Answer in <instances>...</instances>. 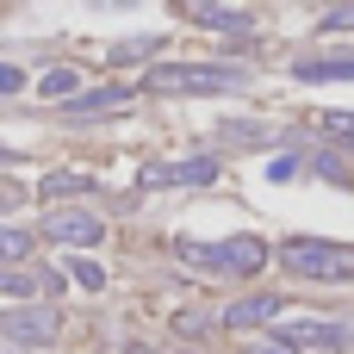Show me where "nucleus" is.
<instances>
[{
  "label": "nucleus",
  "mask_w": 354,
  "mask_h": 354,
  "mask_svg": "<svg viewBox=\"0 0 354 354\" xmlns=\"http://www.w3.org/2000/svg\"><path fill=\"white\" fill-rule=\"evenodd\" d=\"M286 305L274 299V292H249V299H236V305H224V330H261V324H274Z\"/></svg>",
  "instance_id": "8"
},
{
  "label": "nucleus",
  "mask_w": 354,
  "mask_h": 354,
  "mask_svg": "<svg viewBox=\"0 0 354 354\" xmlns=\"http://www.w3.org/2000/svg\"><path fill=\"white\" fill-rule=\"evenodd\" d=\"M19 87H25V75H19V68L6 62V68H0V93H19Z\"/></svg>",
  "instance_id": "22"
},
{
  "label": "nucleus",
  "mask_w": 354,
  "mask_h": 354,
  "mask_svg": "<svg viewBox=\"0 0 354 354\" xmlns=\"http://www.w3.org/2000/svg\"><path fill=\"white\" fill-rule=\"evenodd\" d=\"M112 56H118V62H131V56H156V37H124Z\"/></svg>",
  "instance_id": "17"
},
{
  "label": "nucleus",
  "mask_w": 354,
  "mask_h": 354,
  "mask_svg": "<svg viewBox=\"0 0 354 354\" xmlns=\"http://www.w3.org/2000/svg\"><path fill=\"white\" fill-rule=\"evenodd\" d=\"M280 268H286L292 280L342 286V280H354V249L324 243V236H286V243H280Z\"/></svg>",
  "instance_id": "1"
},
{
  "label": "nucleus",
  "mask_w": 354,
  "mask_h": 354,
  "mask_svg": "<svg viewBox=\"0 0 354 354\" xmlns=\"http://www.w3.org/2000/svg\"><path fill=\"white\" fill-rule=\"evenodd\" d=\"M280 336L299 342V348H311V354H342L348 348V324H317V317H286Z\"/></svg>",
  "instance_id": "6"
},
{
  "label": "nucleus",
  "mask_w": 354,
  "mask_h": 354,
  "mask_svg": "<svg viewBox=\"0 0 354 354\" xmlns=\"http://www.w3.org/2000/svg\"><path fill=\"white\" fill-rule=\"evenodd\" d=\"M37 93H44V100H62V106H68V100L81 93V75H75V68H44Z\"/></svg>",
  "instance_id": "11"
},
{
  "label": "nucleus",
  "mask_w": 354,
  "mask_h": 354,
  "mask_svg": "<svg viewBox=\"0 0 354 354\" xmlns=\"http://www.w3.org/2000/svg\"><path fill=\"white\" fill-rule=\"evenodd\" d=\"M224 137H236V143H268L261 124H224Z\"/></svg>",
  "instance_id": "20"
},
{
  "label": "nucleus",
  "mask_w": 354,
  "mask_h": 354,
  "mask_svg": "<svg viewBox=\"0 0 354 354\" xmlns=\"http://www.w3.org/2000/svg\"><path fill=\"white\" fill-rule=\"evenodd\" d=\"M299 168H305V156H280V162H274V168H268V180H292V174H299Z\"/></svg>",
  "instance_id": "21"
},
{
  "label": "nucleus",
  "mask_w": 354,
  "mask_h": 354,
  "mask_svg": "<svg viewBox=\"0 0 354 354\" xmlns=\"http://www.w3.org/2000/svg\"><path fill=\"white\" fill-rule=\"evenodd\" d=\"M0 255H6V261H25V255H31V236H25V230H0Z\"/></svg>",
  "instance_id": "15"
},
{
  "label": "nucleus",
  "mask_w": 354,
  "mask_h": 354,
  "mask_svg": "<svg viewBox=\"0 0 354 354\" xmlns=\"http://www.w3.org/2000/svg\"><path fill=\"white\" fill-rule=\"evenodd\" d=\"M75 286L100 292V286H106V268H100V261H75Z\"/></svg>",
  "instance_id": "16"
},
{
  "label": "nucleus",
  "mask_w": 354,
  "mask_h": 354,
  "mask_svg": "<svg viewBox=\"0 0 354 354\" xmlns=\"http://www.w3.org/2000/svg\"><path fill=\"white\" fill-rule=\"evenodd\" d=\"M118 106H131V87H93V93H75L62 112H68V118H100V112H118Z\"/></svg>",
  "instance_id": "9"
},
{
  "label": "nucleus",
  "mask_w": 354,
  "mask_h": 354,
  "mask_svg": "<svg viewBox=\"0 0 354 354\" xmlns=\"http://www.w3.org/2000/svg\"><path fill=\"white\" fill-rule=\"evenodd\" d=\"M124 354H156V348H143V342H131V348H124Z\"/></svg>",
  "instance_id": "24"
},
{
  "label": "nucleus",
  "mask_w": 354,
  "mask_h": 354,
  "mask_svg": "<svg viewBox=\"0 0 354 354\" xmlns=\"http://www.w3.org/2000/svg\"><path fill=\"white\" fill-rule=\"evenodd\" d=\"M44 236L68 243V249H87V243L106 236V224H100V212H44Z\"/></svg>",
  "instance_id": "7"
},
{
  "label": "nucleus",
  "mask_w": 354,
  "mask_h": 354,
  "mask_svg": "<svg viewBox=\"0 0 354 354\" xmlns=\"http://www.w3.org/2000/svg\"><path fill=\"white\" fill-rule=\"evenodd\" d=\"M324 31H354V6H330L324 12Z\"/></svg>",
  "instance_id": "19"
},
{
  "label": "nucleus",
  "mask_w": 354,
  "mask_h": 354,
  "mask_svg": "<svg viewBox=\"0 0 354 354\" xmlns=\"http://www.w3.org/2000/svg\"><path fill=\"white\" fill-rule=\"evenodd\" d=\"M174 330H180V336H205V330H212V317H180Z\"/></svg>",
  "instance_id": "23"
},
{
  "label": "nucleus",
  "mask_w": 354,
  "mask_h": 354,
  "mask_svg": "<svg viewBox=\"0 0 354 354\" xmlns=\"http://www.w3.org/2000/svg\"><path fill=\"white\" fill-rule=\"evenodd\" d=\"M137 180H143V187H212V180H218V162H212V156H187V162H149Z\"/></svg>",
  "instance_id": "5"
},
{
  "label": "nucleus",
  "mask_w": 354,
  "mask_h": 354,
  "mask_svg": "<svg viewBox=\"0 0 354 354\" xmlns=\"http://www.w3.org/2000/svg\"><path fill=\"white\" fill-rule=\"evenodd\" d=\"M249 354H305V348L286 342V336H268V342H249Z\"/></svg>",
  "instance_id": "18"
},
{
  "label": "nucleus",
  "mask_w": 354,
  "mask_h": 354,
  "mask_svg": "<svg viewBox=\"0 0 354 354\" xmlns=\"http://www.w3.org/2000/svg\"><path fill=\"white\" fill-rule=\"evenodd\" d=\"M149 93H230L243 87V68H218V62H162L143 75Z\"/></svg>",
  "instance_id": "3"
},
{
  "label": "nucleus",
  "mask_w": 354,
  "mask_h": 354,
  "mask_svg": "<svg viewBox=\"0 0 354 354\" xmlns=\"http://www.w3.org/2000/svg\"><path fill=\"white\" fill-rule=\"evenodd\" d=\"M299 81H354V56H305L292 62Z\"/></svg>",
  "instance_id": "10"
},
{
  "label": "nucleus",
  "mask_w": 354,
  "mask_h": 354,
  "mask_svg": "<svg viewBox=\"0 0 354 354\" xmlns=\"http://www.w3.org/2000/svg\"><path fill=\"white\" fill-rule=\"evenodd\" d=\"M180 261L199 268V274H261L274 261V249L261 236H230V243H180Z\"/></svg>",
  "instance_id": "2"
},
{
  "label": "nucleus",
  "mask_w": 354,
  "mask_h": 354,
  "mask_svg": "<svg viewBox=\"0 0 354 354\" xmlns=\"http://www.w3.org/2000/svg\"><path fill=\"white\" fill-rule=\"evenodd\" d=\"M106 6H131V0H106Z\"/></svg>",
  "instance_id": "25"
},
{
  "label": "nucleus",
  "mask_w": 354,
  "mask_h": 354,
  "mask_svg": "<svg viewBox=\"0 0 354 354\" xmlns=\"http://www.w3.org/2000/svg\"><path fill=\"white\" fill-rule=\"evenodd\" d=\"M311 168H317L330 187H348V168H342V156H311Z\"/></svg>",
  "instance_id": "14"
},
{
  "label": "nucleus",
  "mask_w": 354,
  "mask_h": 354,
  "mask_svg": "<svg viewBox=\"0 0 354 354\" xmlns=\"http://www.w3.org/2000/svg\"><path fill=\"white\" fill-rule=\"evenodd\" d=\"M75 193H93V180L87 174H50L44 180V199H75Z\"/></svg>",
  "instance_id": "12"
},
{
  "label": "nucleus",
  "mask_w": 354,
  "mask_h": 354,
  "mask_svg": "<svg viewBox=\"0 0 354 354\" xmlns=\"http://www.w3.org/2000/svg\"><path fill=\"white\" fill-rule=\"evenodd\" d=\"M0 336L12 348H37L56 336V311L50 305H12V311H0Z\"/></svg>",
  "instance_id": "4"
},
{
  "label": "nucleus",
  "mask_w": 354,
  "mask_h": 354,
  "mask_svg": "<svg viewBox=\"0 0 354 354\" xmlns=\"http://www.w3.org/2000/svg\"><path fill=\"white\" fill-rule=\"evenodd\" d=\"M324 131H330L336 143H348V149H354V112H324Z\"/></svg>",
  "instance_id": "13"
}]
</instances>
